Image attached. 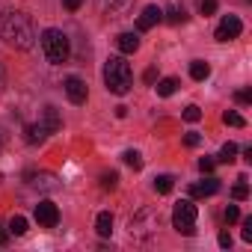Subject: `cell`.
<instances>
[{"label":"cell","instance_id":"obj_1","mask_svg":"<svg viewBox=\"0 0 252 252\" xmlns=\"http://www.w3.org/2000/svg\"><path fill=\"white\" fill-rule=\"evenodd\" d=\"M0 39L15 51H30L36 45V27L30 15L24 12H6V18L0 21Z\"/></svg>","mask_w":252,"mask_h":252},{"label":"cell","instance_id":"obj_2","mask_svg":"<svg viewBox=\"0 0 252 252\" xmlns=\"http://www.w3.org/2000/svg\"><path fill=\"white\" fill-rule=\"evenodd\" d=\"M104 83L113 95H125L134 83V74H131V65L125 63V57H110L107 65H104Z\"/></svg>","mask_w":252,"mask_h":252},{"label":"cell","instance_id":"obj_3","mask_svg":"<svg viewBox=\"0 0 252 252\" xmlns=\"http://www.w3.org/2000/svg\"><path fill=\"white\" fill-rule=\"evenodd\" d=\"M42 51H45L48 63H54V65H63V63L68 60V54H71L68 36H65L63 30H57V27H48V30L42 33Z\"/></svg>","mask_w":252,"mask_h":252},{"label":"cell","instance_id":"obj_4","mask_svg":"<svg viewBox=\"0 0 252 252\" xmlns=\"http://www.w3.org/2000/svg\"><path fill=\"white\" fill-rule=\"evenodd\" d=\"M172 225L181 234H193L196 231V205L190 199L175 202V208H172Z\"/></svg>","mask_w":252,"mask_h":252},{"label":"cell","instance_id":"obj_5","mask_svg":"<svg viewBox=\"0 0 252 252\" xmlns=\"http://www.w3.org/2000/svg\"><path fill=\"white\" fill-rule=\"evenodd\" d=\"M131 237H146V234H155L160 228V214L152 211V208H143L137 217H131Z\"/></svg>","mask_w":252,"mask_h":252},{"label":"cell","instance_id":"obj_6","mask_svg":"<svg viewBox=\"0 0 252 252\" xmlns=\"http://www.w3.org/2000/svg\"><path fill=\"white\" fill-rule=\"evenodd\" d=\"M243 33V24H240V18L237 15H225L222 21H220V27H217V42H231V39H237Z\"/></svg>","mask_w":252,"mask_h":252},{"label":"cell","instance_id":"obj_7","mask_svg":"<svg viewBox=\"0 0 252 252\" xmlns=\"http://www.w3.org/2000/svg\"><path fill=\"white\" fill-rule=\"evenodd\" d=\"M98 6L110 18H125V15L134 9V0H98Z\"/></svg>","mask_w":252,"mask_h":252},{"label":"cell","instance_id":"obj_8","mask_svg":"<svg viewBox=\"0 0 252 252\" xmlns=\"http://www.w3.org/2000/svg\"><path fill=\"white\" fill-rule=\"evenodd\" d=\"M36 220H39V225L54 228V225L60 222V208H57L54 202H39V205H36Z\"/></svg>","mask_w":252,"mask_h":252},{"label":"cell","instance_id":"obj_9","mask_svg":"<svg viewBox=\"0 0 252 252\" xmlns=\"http://www.w3.org/2000/svg\"><path fill=\"white\" fill-rule=\"evenodd\" d=\"M65 95H68L71 104H86L89 89H86V83L80 77H65Z\"/></svg>","mask_w":252,"mask_h":252},{"label":"cell","instance_id":"obj_10","mask_svg":"<svg viewBox=\"0 0 252 252\" xmlns=\"http://www.w3.org/2000/svg\"><path fill=\"white\" fill-rule=\"evenodd\" d=\"M160 21H163V9H158V6H146V9H143V15L137 18V30H143V33H146V30H152V27H155V24H160Z\"/></svg>","mask_w":252,"mask_h":252},{"label":"cell","instance_id":"obj_11","mask_svg":"<svg viewBox=\"0 0 252 252\" xmlns=\"http://www.w3.org/2000/svg\"><path fill=\"white\" fill-rule=\"evenodd\" d=\"M42 128L48 131V134H57L60 128H63V119H60V113H57V107H45L42 110Z\"/></svg>","mask_w":252,"mask_h":252},{"label":"cell","instance_id":"obj_12","mask_svg":"<svg viewBox=\"0 0 252 252\" xmlns=\"http://www.w3.org/2000/svg\"><path fill=\"white\" fill-rule=\"evenodd\" d=\"M30 181H33V187H39V190H45V193L60 190V181H57V175H54V172H39V175H30Z\"/></svg>","mask_w":252,"mask_h":252},{"label":"cell","instance_id":"obj_13","mask_svg":"<svg viewBox=\"0 0 252 252\" xmlns=\"http://www.w3.org/2000/svg\"><path fill=\"white\" fill-rule=\"evenodd\" d=\"M217 190H220V181H217V178H205V181H199V184H190V196H193V199L214 196Z\"/></svg>","mask_w":252,"mask_h":252},{"label":"cell","instance_id":"obj_14","mask_svg":"<svg viewBox=\"0 0 252 252\" xmlns=\"http://www.w3.org/2000/svg\"><path fill=\"white\" fill-rule=\"evenodd\" d=\"M116 48H119L122 54H137L140 39H137L134 33H119V36H116Z\"/></svg>","mask_w":252,"mask_h":252},{"label":"cell","instance_id":"obj_15","mask_svg":"<svg viewBox=\"0 0 252 252\" xmlns=\"http://www.w3.org/2000/svg\"><path fill=\"white\" fill-rule=\"evenodd\" d=\"M45 137H48V131L42 128V122H33V125H27V128H24V140H27L30 146L45 143Z\"/></svg>","mask_w":252,"mask_h":252},{"label":"cell","instance_id":"obj_16","mask_svg":"<svg viewBox=\"0 0 252 252\" xmlns=\"http://www.w3.org/2000/svg\"><path fill=\"white\" fill-rule=\"evenodd\" d=\"M95 231H98L101 237H110V234H113V214H110V211H101V214L95 217Z\"/></svg>","mask_w":252,"mask_h":252},{"label":"cell","instance_id":"obj_17","mask_svg":"<svg viewBox=\"0 0 252 252\" xmlns=\"http://www.w3.org/2000/svg\"><path fill=\"white\" fill-rule=\"evenodd\" d=\"M208 74H211V65H208L205 60L190 63V77H193V80H208Z\"/></svg>","mask_w":252,"mask_h":252},{"label":"cell","instance_id":"obj_18","mask_svg":"<svg viewBox=\"0 0 252 252\" xmlns=\"http://www.w3.org/2000/svg\"><path fill=\"white\" fill-rule=\"evenodd\" d=\"M155 89H158V95H160V98H169V95H175V89H178V80H175V77H163V80H160Z\"/></svg>","mask_w":252,"mask_h":252},{"label":"cell","instance_id":"obj_19","mask_svg":"<svg viewBox=\"0 0 252 252\" xmlns=\"http://www.w3.org/2000/svg\"><path fill=\"white\" fill-rule=\"evenodd\" d=\"M172 187H175V178L172 175H158L155 178V190L158 193H172Z\"/></svg>","mask_w":252,"mask_h":252},{"label":"cell","instance_id":"obj_20","mask_svg":"<svg viewBox=\"0 0 252 252\" xmlns=\"http://www.w3.org/2000/svg\"><path fill=\"white\" fill-rule=\"evenodd\" d=\"M122 158H125V163H128L131 169H143V155H140L137 149H128V152L122 155Z\"/></svg>","mask_w":252,"mask_h":252},{"label":"cell","instance_id":"obj_21","mask_svg":"<svg viewBox=\"0 0 252 252\" xmlns=\"http://www.w3.org/2000/svg\"><path fill=\"white\" fill-rule=\"evenodd\" d=\"M9 234H18V237L27 234V220L24 217H12L9 220Z\"/></svg>","mask_w":252,"mask_h":252},{"label":"cell","instance_id":"obj_22","mask_svg":"<svg viewBox=\"0 0 252 252\" xmlns=\"http://www.w3.org/2000/svg\"><path fill=\"white\" fill-rule=\"evenodd\" d=\"M222 122H225V125H231V128H243V125H246V122H243V116H240V113H234V110H225V113H222Z\"/></svg>","mask_w":252,"mask_h":252},{"label":"cell","instance_id":"obj_23","mask_svg":"<svg viewBox=\"0 0 252 252\" xmlns=\"http://www.w3.org/2000/svg\"><path fill=\"white\" fill-rule=\"evenodd\" d=\"M166 21H169V24H184V21H187V12L178 9V6H172V9L166 12Z\"/></svg>","mask_w":252,"mask_h":252},{"label":"cell","instance_id":"obj_24","mask_svg":"<svg viewBox=\"0 0 252 252\" xmlns=\"http://www.w3.org/2000/svg\"><path fill=\"white\" fill-rule=\"evenodd\" d=\"M234 155H237V146H234V143H225V146H222V152H220V160H222V163H231V160H234Z\"/></svg>","mask_w":252,"mask_h":252},{"label":"cell","instance_id":"obj_25","mask_svg":"<svg viewBox=\"0 0 252 252\" xmlns=\"http://www.w3.org/2000/svg\"><path fill=\"white\" fill-rule=\"evenodd\" d=\"M237 181H240V184H234V187H231V196H234V199H237V202H243V199H246V196H249V187H246V184H243V181H246V178H237Z\"/></svg>","mask_w":252,"mask_h":252},{"label":"cell","instance_id":"obj_26","mask_svg":"<svg viewBox=\"0 0 252 252\" xmlns=\"http://www.w3.org/2000/svg\"><path fill=\"white\" fill-rule=\"evenodd\" d=\"M181 116H184L187 122H199V119H202V110H199L196 104H190V107H184V113H181Z\"/></svg>","mask_w":252,"mask_h":252},{"label":"cell","instance_id":"obj_27","mask_svg":"<svg viewBox=\"0 0 252 252\" xmlns=\"http://www.w3.org/2000/svg\"><path fill=\"white\" fill-rule=\"evenodd\" d=\"M184 146H187V149H196V146H202V134H196V131H187V134H184Z\"/></svg>","mask_w":252,"mask_h":252},{"label":"cell","instance_id":"obj_28","mask_svg":"<svg viewBox=\"0 0 252 252\" xmlns=\"http://www.w3.org/2000/svg\"><path fill=\"white\" fill-rule=\"evenodd\" d=\"M116 181H119L116 172H104V175H101V187H104V190H116Z\"/></svg>","mask_w":252,"mask_h":252},{"label":"cell","instance_id":"obj_29","mask_svg":"<svg viewBox=\"0 0 252 252\" xmlns=\"http://www.w3.org/2000/svg\"><path fill=\"white\" fill-rule=\"evenodd\" d=\"M199 12H202V15H214V12H217V0H202V3H199Z\"/></svg>","mask_w":252,"mask_h":252},{"label":"cell","instance_id":"obj_30","mask_svg":"<svg viewBox=\"0 0 252 252\" xmlns=\"http://www.w3.org/2000/svg\"><path fill=\"white\" fill-rule=\"evenodd\" d=\"M237 220H240L237 205H228V208H225V222H237Z\"/></svg>","mask_w":252,"mask_h":252},{"label":"cell","instance_id":"obj_31","mask_svg":"<svg viewBox=\"0 0 252 252\" xmlns=\"http://www.w3.org/2000/svg\"><path fill=\"white\" fill-rule=\"evenodd\" d=\"M234 101H237V104H249V101H252V95H249L246 89H240V92H234Z\"/></svg>","mask_w":252,"mask_h":252},{"label":"cell","instance_id":"obj_32","mask_svg":"<svg viewBox=\"0 0 252 252\" xmlns=\"http://www.w3.org/2000/svg\"><path fill=\"white\" fill-rule=\"evenodd\" d=\"M199 169L202 172H214V158H202L199 160Z\"/></svg>","mask_w":252,"mask_h":252},{"label":"cell","instance_id":"obj_33","mask_svg":"<svg viewBox=\"0 0 252 252\" xmlns=\"http://www.w3.org/2000/svg\"><path fill=\"white\" fill-rule=\"evenodd\" d=\"M243 240H252V217L243 220Z\"/></svg>","mask_w":252,"mask_h":252},{"label":"cell","instance_id":"obj_34","mask_svg":"<svg viewBox=\"0 0 252 252\" xmlns=\"http://www.w3.org/2000/svg\"><path fill=\"white\" fill-rule=\"evenodd\" d=\"M63 3H65V9H68V12H77V9L83 6V0H63Z\"/></svg>","mask_w":252,"mask_h":252},{"label":"cell","instance_id":"obj_35","mask_svg":"<svg viewBox=\"0 0 252 252\" xmlns=\"http://www.w3.org/2000/svg\"><path fill=\"white\" fill-rule=\"evenodd\" d=\"M220 246H225V249L231 246V234H228V231H222V234H220Z\"/></svg>","mask_w":252,"mask_h":252},{"label":"cell","instance_id":"obj_36","mask_svg":"<svg viewBox=\"0 0 252 252\" xmlns=\"http://www.w3.org/2000/svg\"><path fill=\"white\" fill-rule=\"evenodd\" d=\"M155 77H158V71H155V68H149V71H146V83H155Z\"/></svg>","mask_w":252,"mask_h":252},{"label":"cell","instance_id":"obj_37","mask_svg":"<svg viewBox=\"0 0 252 252\" xmlns=\"http://www.w3.org/2000/svg\"><path fill=\"white\" fill-rule=\"evenodd\" d=\"M116 116H119V119H125V116H128V107H122V104H119V107H116Z\"/></svg>","mask_w":252,"mask_h":252},{"label":"cell","instance_id":"obj_38","mask_svg":"<svg viewBox=\"0 0 252 252\" xmlns=\"http://www.w3.org/2000/svg\"><path fill=\"white\" fill-rule=\"evenodd\" d=\"M6 86V71H3V63H0V89Z\"/></svg>","mask_w":252,"mask_h":252},{"label":"cell","instance_id":"obj_39","mask_svg":"<svg viewBox=\"0 0 252 252\" xmlns=\"http://www.w3.org/2000/svg\"><path fill=\"white\" fill-rule=\"evenodd\" d=\"M3 146H6V131L0 128V149H3Z\"/></svg>","mask_w":252,"mask_h":252},{"label":"cell","instance_id":"obj_40","mask_svg":"<svg viewBox=\"0 0 252 252\" xmlns=\"http://www.w3.org/2000/svg\"><path fill=\"white\" fill-rule=\"evenodd\" d=\"M6 240H9V234H6V231H3V228H0V246H3V243H6Z\"/></svg>","mask_w":252,"mask_h":252}]
</instances>
